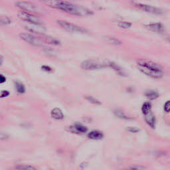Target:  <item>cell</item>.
<instances>
[{
    "label": "cell",
    "mask_w": 170,
    "mask_h": 170,
    "mask_svg": "<svg viewBox=\"0 0 170 170\" xmlns=\"http://www.w3.org/2000/svg\"><path fill=\"white\" fill-rule=\"evenodd\" d=\"M3 56H1V65L3 64Z\"/></svg>",
    "instance_id": "cell-33"
},
{
    "label": "cell",
    "mask_w": 170,
    "mask_h": 170,
    "mask_svg": "<svg viewBox=\"0 0 170 170\" xmlns=\"http://www.w3.org/2000/svg\"><path fill=\"white\" fill-rule=\"evenodd\" d=\"M6 80V79L5 76H4L2 75L1 76H0V83H1L2 84L3 83H5Z\"/></svg>",
    "instance_id": "cell-31"
},
{
    "label": "cell",
    "mask_w": 170,
    "mask_h": 170,
    "mask_svg": "<svg viewBox=\"0 0 170 170\" xmlns=\"http://www.w3.org/2000/svg\"><path fill=\"white\" fill-rule=\"evenodd\" d=\"M11 23V19L7 17H2L1 18V25H10Z\"/></svg>",
    "instance_id": "cell-26"
},
{
    "label": "cell",
    "mask_w": 170,
    "mask_h": 170,
    "mask_svg": "<svg viewBox=\"0 0 170 170\" xmlns=\"http://www.w3.org/2000/svg\"><path fill=\"white\" fill-rule=\"evenodd\" d=\"M152 109V105L149 102H146L144 103L142 105V107H141V111H142V113L144 114H146L147 112H149Z\"/></svg>",
    "instance_id": "cell-19"
},
{
    "label": "cell",
    "mask_w": 170,
    "mask_h": 170,
    "mask_svg": "<svg viewBox=\"0 0 170 170\" xmlns=\"http://www.w3.org/2000/svg\"><path fill=\"white\" fill-rule=\"evenodd\" d=\"M44 41L46 43H51L52 44H56V45L60 44V42L59 41H57V40L55 39V38H52L51 37H44Z\"/></svg>",
    "instance_id": "cell-21"
},
{
    "label": "cell",
    "mask_w": 170,
    "mask_h": 170,
    "mask_svg": "<svg viewBox=\"0 0 170 170\" xmlns=\"http://www.w3.org/2000/svg\"><path fill=\"white\" fill-rule=\"evenodd\" d=\"M9 95H10V92L8 91H2V93H1V97H2V98H3V97L9 96Z\"/></svg>",
    "instance_id": "cell-29"
},
{
    "label": "cell",
    "mask_w": 170,
    "mask_h": 170,
    "mask_svg": "<svg viewBox=\"0 0 170 170\" xmlns=\"http://www.w3.org/2000/svg\"><path fill=\"white\" fill-rule=\"evenodd\" d=\"M127 129L129 132H130L132 133H137L140 131L139 129H137V128H134V127H129Z\"/></svg>",
    "instance_id": "cell-28"
},
{
    "label": "cell",
    "mask_w": 170,
    "mask_h": 170,
    "mask_svg": "<svg viewBox=\"0 0 170 170\" xmlns=\"http://www.w3.org/2000/svg\"><path fill=\"white\" fill-rule=\"evenodd\" d=\"M138 68L140 71H141L144 73L145 75H146L149 76H150L153 79H160L163 76V72L161 71H156L153 69H151V68H148L144 67H141V66H138Z\"/></svg>",
    "instance_id": "cell-9"
},
{
    "label": "cell",
    "mask_w": 170,
    "mask_h": 170,
    "mask_svg": "<svg viewBox=\"0 0 170 170\" xmlns=\"http://www.w3.org/2000/svg\"><path fill=\"white\" fill-rule=\"evenodd\" d=\"M56 22L60 27L68 32H70V33H86L87 32V29L84 28L70 22L63 21V20H58Z\"/></svg>",
    "instance_id": "cell-3"
},
{
    "label": "cell",
    "mask_w": 170,
    "mask_h": 170,
    "mask_svg": "<svg viewBox=\"0 0 170 170\" xmlns=\"http://www.w3.org/2000/svg\"><path fill=\"white\" fill-rule=\"evenodd\" d=\"M108 67H110L112 68H113V69H114L119 75L122 76H126V74H125L124 71L117 64L113 63V62H108Z\"/></svg>",
    "instance_id": "cell-16"
},
{
    "label": "cell",
    "mask_w": 170,
    "mask_h": 170,
    "mask_svg": "<svg viewBox=\"0 0 170 170\" xmlns=\"http://www.w3.org/2000/svg\"><path fill=\"white\" fill-rule=\"evenodd\" d=\"M114 114H116V116H118V118H120L125 119V120L130 119L129 118H128V117L126 114H125L122 111L119 110H114Z\"/></svg>",
    "instance_id": "cell-22"
},
{
    "label": "cell",
    "mask_w": 170,
    "mask_h": 170,
    "mask_svg": "<svg viewBox=\"0 0 170 170\" xmlns=\"http://www.w3.org/2000/svg\"><path fill=\"white\" fill-rule=\"evenodd\" d=\"M145 27H146L149 30L157 33H162L164 31V26L163 24L161 23H149L148 25H145Z\"/></svg>",
    "instance_id": "cell-11"
},
{
    "label": "cell",
    "mask_w": 170,
    "mask_h": 170,
    "mask_svg": "<svg viewBox=\"0 0 170 170\" xmlns=\"http://www.w3.org/2000/svg\"><path fill=\"white\" fill-rule=\"evenodd\" d=\"M133 6H136L137 8H139L140 10H143L145 12H148V13H149V14H152L155 15H161L164 13V11L158 7H156L148 6V5H145V4L136 3V2H133Z\"/></svg>",
    "instance_id": "cell-7"
},
{
    "label": "cell",
    "mask_w": 170,
    "mask_h": 170,
    "mask_svg": "<svg viewBox=\"0 0 170 170\" xmlns=\"http://www.w3.org/2000/svg\"><path fill=\"white\" fill-rule=\"evenodd\" d=\"M137 66L144 67L148 68H151V69L163 72V67H161L160 64L153 61H151V60H146V59H140L137 60Z\"/></svg>",
    "instance_id": "cell-8"
},
{
    "label": "cell",
    "mask_w": 170,
    "mask_h": 170,
    "mask_svg": "<svg viewBox=\"0 0 170 170\" xmlns=\"http://www.w3.org/2000/svg\"><path fill=\"white\" fill-rule=\"evenodd\" d=\"M145 116V120L146 123L148 124V126H150L152 128H154L156 126V118L154 115L150 110L147 112L146 114H144Z\"/></svg>",
    "instance_id": "cell-12"
},
{
    "label": "cell",
    "mask_w": 170,
    "mask_h": 170,
    "mask_svg": "<svg viewBox=\"0 0 170 170\" xmlns=\"http://www.w3.org/2000/svg\"><path fill=\"white\" fill-rule=\"evenodd\" d=\"M106 40L108 42V43H110L112 44H116V45H118V44H122V43H121V41H120L118 39H117L116 38H114V37H106Z\"/></svg>",
    "instance_id": "cell-25"
},
{
    "label": "cell",
    "mask_w": 170,
    "mask_h": 170,
    "mask_svg": "<svg viewBox=\"0 0 170 170\" xmlns=\"http://www.w3.org/2000/svg\"><path fill=\"white\" fill-rule=\"evenodd\" d=\"M20 37H21V39H22L24 41L27 42V43H29L33 46L40 47L42 46L43 44V41L41 39L29 33H21L20 34Z\"/></svg>",
    "instance_id": "cell-6"
},
{
    "label": "cell",
    "mask_w": 170,
    "mask_h": 170,
    "mask_svg": "<svg viewBox=\"0 0 170 170\" xmlns=\"http://www.w3.org/2000/svg\"><path fill=\"white\" fill-rule=\"evenodd\" d=\"M88 137L91 140H101L104 137L102 132L98 130H94L88 133Z\"/></svg>",
    "instance_id": "cell-15"
},
{
    "label": "cell",
    "mask_w": 170,
    "mask_h": 170,
    "mask_svg": "<svg viewBox=\"0 0 170 170\" xmlns=\"http://www.w3.org/2000/svg\"><path fill=\"white\" fill-rule=\"evenodd\" d=\"M71 129L72 132H75L76 133H86L88 130V129L86 126H83L81 124L76 123L71 127Z\"/></svg>",
    "instance_id": "cell-13"
},
{
    "label": "cell",
    "mask_w": 170,
    "mask_h": 170,
    "mask_svg": "<svg viewBox=\"0 0 170 170\" xmlns=\"http://www.w3.org/2000/svg\"><path fill=\"white\" fill-rule=\"evenodd\" d=\"M42 69L44 71H46V72H51L52 71V69H51V68L49 67H48V66H43L42 67Z\"/></svg>",
    "instance_id": "cell-30"
},
{
    "label": "cell",
    "mask_w": 170,
    "mask_h": 170,
    "mask_svg": "<svg viewBox=\"0 0 170 170\" xmlns=\"http://www.w3.org/2000/svg\"><path fill=\"white\" fill-rule=\"evenodd\" d=\"M25 29L31 33L37 35H44L46 29L43 25H37V24L29 23V25L25 26Z\"/></svg>",
    "instance_id": "cell-10"
},
{
    "label": "cell",
    "mask_w": 170,
    "mask_h": 170,
    "mask_svg": "<svg viewBox=\"0 0 170 170\" xmlns=\"http://www.w3.org/2000/svg\"><path fill=\"white\" fill-rule=\"evenodd\" d=\"M63 11L67 14L77 16H87L93 14V12L87 7L75 5L67 2L64 6Z\"/></svg>",
    "instance_id": "cell-1"
},
{
    "label": "cell",
    "mask_w": 170,
    "mask_h": 170,
    "mask_svg": "<svg viewBox=\"0 0 170 170\" xmlns=\"http://www.w3.org/2000/svg\"><path fill=\"white\" fill-rule=\"evenodd\" d=\"M15 88H16V90H17V92L21 93V94L25 92V87H24V85L22 83H19V82H16V83H15Z\"/></svg>",
    "instance_id": "cell-20"
},
{
    "label": "cell",
    "mask_w": 170,
    "mask_h": 170,
    "mask_svg": "<svg viewBox=\"0 0 170 170\" xmlns=\"http://www.w3.org/2000/svg\"><path fill=\"white\" fill-rule=\"evenodd\" d=\"M17 16L19 19L23 21L27 22L28 23L31 24H37V25H43V22L37 16L33 15L30 12L25 11H19L17 12Z\"/></svg>",
    "instance_id": "cell-4"
},
{
    "label": "cell",
    "mask_w": 170,
    "mask_h": 170,
    "mask_svg": "<svg viewBox=\"0 0 170 170\" xmlns=\"http://www.w3.org/2000/svg\"><path fill=\"white\" fill-rule=\"evenodd\" d=\"M15 169L19 170H35L36 168L30 165H19L15 167Z\"/></svg>",
    "instance_id": "cell-18"
},
{
    "label": "cell",
    "mask_w": 170,
    "mask_h": 170,
    "mask_svg": "<svg viewBox=\"0 0 170 170\" xmlns=\"http://www.w3.org/2000/svg\"><path fill=\"white\" fill-rule=\"evenodd\" d=\"M85 99H86L89 102H91V103L94 104H96V105H100V104H101V102H100V101L99 100L96 99L95 98H94V97H92L91 96H85Z\"/></svg>",
    "instance_id": "cell-24"
},
{
    "label": "cell",
    "mask_w": 170,
    "mask_h": 170,
    "mask_svg": "<svg viewBox=\"0 0 170 170\" xmlns=\"http://www.w3.org/2000/svg\"><path fill=\"white\" fill-rule=\"evenodd\" d=\"M164 110L167 112H170V100H168L164 104Z\"/></svg>",
    "instance_id": "cell-27"
},
{
    "label": "cell",
    "mask_w": 170,
    "mask_h": 170,
    "mask_svg": "<svg viewBox=\"0 0 170 170\" xmlns=\"http://www.w3.org/2000/svg\"><path fill=\"white\" fill-rule=\"evenodd\" d=\"M129 168L132 169H145V168H144L143 166H132Z\"/></svg>",
    "instance_id": "cell-32"
},
{
    "label": "cell",
    "mask_w": 170,
    "mask_h": 170,
    "mask_svg": "<svg viewBox=\"0 0 170 170\" xmlns=\"http://www.w3.org/2000/svg\"><path fill=\"white\" fill-rule=\"evenodd\" d=\"M15 6L20 8L21 10L30 12V13H39L41 10V7H39L37 5L25 1H19L15 2Z\"/></svg>",
    "instance_id": "cell-5"
},
{
    "label": "cell",
    "mask_w": 170,
    "mask_h": 170,
    "mask_svg": "<svg viewBox=\"0 0 170 170\" xmlns=\"http://www.w3.org/2000/svg\"><path fill=\"white\" fill-rule=\"evenodd\" d=\"M108 67V62L101 61L99 60H86L81 64V67L84 70L93 71Z\"/></svg>",
    "instance_id": "cell-2"
},
{
    "label": "cell",
    "mask_w": 170,
    "mask_h": 170,
    "mask_svg": "<svg viewBox=\"0 0 170 170\" xmlns=\"http://www.w3.org/2000/svg\"><path fill=\"white\" fill-rule=\"evenodd\" d=\"M145 96H146L149 100H154V99H157V97L159 96V94H158V92L155 91L149 90V91H148L145 92Z\"/></svg>",
    "instance_id": "cell-17"
},
{
    "label": "cell",
    "mask_w": 170,
    "mask_h": 170,
    "mask_svg": "<svg viewBox=\"0 0 170 170\" xmlns=\"http://www.w3.org/2000/svg\"><path fill=\"white\" fill-rule=\"evenodd\" d=\"M118 25L119 27L122 28V29H128L132 26V23L128 21H119L118 23Z\"/></svg>",
    "instance_id": "cell-23"
},
{
    "label": "cell",
    "mask_w": 170,
    "mask_h": 170,
    "mask_svg": "<svg viewBox=\"0 0 170 170\" xmlns=\"http://www.w3.org/2000/svg\"><path fill=\"white\" fill-rule=\"evenodd\" d=\"M51 116L55 120H63L64 118V114L60 109L58 108H55L51 112Z\"/></svg>",
    "instance_id": "cell-14"
}]
</instances>
